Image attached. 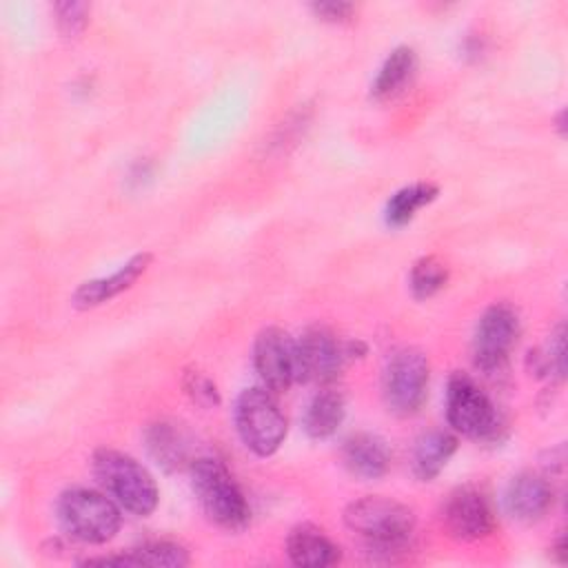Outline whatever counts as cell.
I'll use <instances>...</instances> for the list:
<instances>
[{"mask_svg": "<svg viewBox=\"0 0 568 568\" xmlns=\"http://www.w3.org/2000/svg\"><path fill=\"white\" fill-rule=\"evenodd\" d=\"M182 388L191 397V402L202 408H215L222 402L215 382L204 371L186 368L182 375Z\"/></svg>", "mask_w": 568, "mask_h": 568, "instance_id": "obj_24", "label": "cell"}, {"mask_svg": "<svg viewBox=\"0 0 568 568\" xmlns=\"http://www.w3.org/2000/svg\"><path fill=\"white\" fill-rule=\"evenodd\" d=\"M368 346L362 342V339H346L344 342V355H346V362H353V359H362L366 355Z\"/></svg>", "mask_w": 568, "mask_h": 568, "instance_id": "obj_27", "label": "cell"}, {"mask_svg": "<svg viewBox=\"0 0 568 568\" xmlns=\"http://www.w3.org/2000/svg\"><path fill=\"white\" fill-rule=\"evenodd\" d=\"M346 402L337 388L324 386L306 406L304 413V430L313 439L331 437L344 422Z\"/></svg>", "mask_w": 568, "mask_h": 568, "instance_id": "obj_20", "label": "cell"}, {"mask_svg": "<svg viewBox=\"0 0 568 568\" xmlns=\"http://www.w3.org/2000/svg\"><path fill=\"white\" fill-rule=\"evenodd\" d=\"M342 462L353 477L379 479L390 464L386 442L373 433H355L342 444Z\"/></svg>", "mask_w": 568, "mask_h": 568, "instance_id": "obj_15", "label": "cell"}, {"mask_svg": "<svg viewBox=\"0 0 568 568\" xmlns=\"http://www.w3.org/2000/svg\"><path fill=\"white\" fill-rule=\"evenodd\" d=\"M253 366L273 393H284L295 382V342L280 326H266L257 333L253 346Z\"/></svg>", "mask_w": 568, "mask_h": 568, "instance_id": "obj_10", "label": "cell"}, {"mask_svg": "<svg viewBox=\"0 0 568 568\" xmlns=\"http://www.w3.org/2000/svg\"><path fill=\"white\" fill-rule=\"evenodd\" d=\"M91 7L87 2H55V24L64 38H78L89 24Z\"/></svg>", "mask_w": 568, "mask_h": 568, "instance_id": "obj_25", "label": "cell"}, {"mask_svg": "<svg viewBox=\"0 0 568 568\" xmlns=\"http://www.w3.org/2000/svg\"><path fill=\"white\" fill-rule=\"evenodd\" d=\"M446 282H448V266L439 257H435V255L419 257L413 264L410 275H408L410 293L417 300L433 297L435 293H439L446 286Z\"/></svg>", "mask_w": 568, "mask_h": 568, "instance_id": "obj_22", "label": "cell"}, {"mask_svg": "<svg viewBox=\"0 0 568 568\" xmlns=\"http://www.w3.org/2000/svg\"><path fill=\"white\" fill-rule=\"evenodd\" d=\"M564 328L559 326L548 344L544 348H537L535 353L530 351V357L528 362L532 364V373L535 375H544V377H557L561 379L564 377Z\"/></svg>", "mask_w": 568, "mask_h": 568, "instance_id": "obj_23", "label": "cell"}, {"mask_svg": "<svg viewBox=\"0 0 568 568\" xmlns=\"http://www.w3.org/2000/svg\"><path fill=\"white\" fill-rule=\"evenodd\" d=\"M439 189L430 182H415L410 186L399 189L393 193L384 209V220L388 226H404L408 224L419 209L428 206L437 197Z\"/></svg>", "mask_w": 568, "mask_h": 568, "instance_id": "obj_21", "label": "cell"}, {"mask_svg": "<svg viewBox=\"0 0 568 568\" xmlns=\"http://www.w3.org/2000/svg\"><path fill=\"white\" fill-rule=\"evenodd\" d=\"M552 497V486L546 477L524 470L510 479L504 501L510 517L530 524L541 519L550 510Z\"/></svg>", "mask_w": 568, "mask_h": 568, "instance_id": "obj_13", "label": "cell"}, {"mask_svg": "<svg viewBox=\"0 0 568 568\" xmlns=\"http://www.w3.org/2000/svg\"><path fill=\"white\" fill-rule=\"evenodd\" d=\"M313 13L324 20V22H348L355 13V4L342 2V0H331V2H315L311 4Z\"/></svg>", "mask_w": 568, "mask_h": 568, "instance_id": "obj_26", "label": "cell"}, {"mask_svg": "<svg viewBox=\"0 0 568 568\" xmlns=\"http://www.w3.org/2000/svg\"><path fill=\"white\" fill-rule=\"evenodd\" d=\"M417 71V53L413 47H395L384 64L377 71V78L371 87V95L375 100H390L404 91V87L413 80Z\"/></svg>", "mask_w": 568, "mask_h": 568, "instance_id": "obj_19", "label": "cell"}, {"mask_svg": "<svg viewBox=\"0 0 568 568\" xmlns=\"http://www.w3.org/2000/svg\"><path fill=\"white\" fill-rule=\"evenodd\" d=\"M58 521L67 535L84 544H104L115 537L122 524L120 506L104 493L69 488L55 504Z\"/></svg>", "mask_w": 568, "mask_h": 568, "instance_id": "obj_4", "label": "cell"}, {"mask_svg": "<svg viewBox=\"0 0 568 568\" xmlns=\"http://www.w3.org/2000/svg\"><path fill=\"white\" fill-rule=\"evenodd\" d=\"M446 417L457 433L473 439H493L501 428L490 397L464 373H455L448 379Z\"/></svg>", "mask_w": 568, "mask_h": 568, "instance_id": "obj_7", "label": "cell"}, {"mask_svg": "<svg viewBox=\"0 0 568 568\" xmlns=\"http://www.w3.org/2000/svg\"><path fill=\"white\" fill-rule=\"evenodd\" d=\"M286 555L302 568H326L339 561V546L317 526L300 524L286 537Z\"/></svg>", "mask_w": 568, "mask_h": 568, "instance_id": "obj_14", "label": "cell"}, {"mask_svg": "<svg viewBox=\"0 0 568 568\" xmlns=\"http://www.w3.org/2000/svg\"><path fill=\"white\" fill-rule=\"evenodd\" d=\"M189 552L173 541H149L138 548H131L124 555H109L87 559V564H102V566H151V568H182L186 566Z\"/></svg>", "mask_w": 568, "mask_h": 568, "instance_id": "obj_17", "label": "cell"}, {"mask_svg": "<svg viewBox=\"0 0 568 568\" xmlns=\"http://www.w3.org/2000/svg\"><path fill=\"white\" fill-rule=\"evenodd\" d=\"M151 260H153L151 253H146V251L138 253L131 260H126L109 277H95V280L80 284L71 295V304L80 311H87V308H95V306L118 297L120 293L129 291L146 273Z\"/></svg>", "mask_w": 568, "mask_h": 568, "instance_id": "obj_12", "label": "cell"}, {"mask_svg": "<svg viewBox=\"0 0 568 568\" xmlns=\"http://www.w3.org/2000/svg\"><path fill=\"white\" fill-rule=\"evenodd\" d=\"M444 526L459 541H477L493 532L495 517L486 495L475 486L455 488L444 504Z\"/></svg>", "mask_w": 568, "mask_h": 568, "instance_id": "obj_11", "label": "cell"}, {"mask_svg": "<svg viewBox=\"0 0 568 568\" xmlns=\"http://www.w3.org/2000/svg\"><path fill=\"white\" fill-rule=\"evenodd\" d=\"M457 450V437L448 430H430L422 435L413 448V475L419 481H433Z\"/></svg>", "mask_w": 568, "mask_h": 568, "instance_id": "obj_18", "label": "cell"}, {"mask_svg": "<svg viewBox=\"0 0 568 568\" xmlns=\"http://www.w3.org/2000/svg\"><path fill=\"white\" fill-rule=\"evenodd\" d=\"M91 468L104 493L126 513L146 517L158 508V484L151 473L131 455L113 448H98L93 453Z\"/></svg>", "mask_w": 568, "mask_h": 568, "instance_id": "obj_2", "label": "cell"}, {"mask_svg": "<svg viewBox=\"0 0 568 568\" xmlns=\"http://www.w3.org/2000/svg\"><path fill=\"white\" fill-rule=\"evenodd\" d=\"M519 328V315L510 304L497 302L488 306L481 313L473 335L475 366L484 373L499 371L517 344Z\"/></svg>", "mask_w": 568, "mask_h": 568, "instance_id": "obj_8", "label": "cell"}, {"mask_svg": "<svg viewBox=\"0 0 568 568\" xmlns=\"http://www.w3.org/2000/svg\"><path fill=\"white\" fill-rule=\"evenodd\" d=\"M233 413L242 444L257 457H268L284 444L288 426L273 390L264 386L242 390Z\"/></svg>", "mask_w": 568, "mask_h": 568, "instance_id": "obj_5", "label": "cell"}, {"mask_svg": "<svg viewBox=\"0 0 568 568\" xmlns=\"http://www.w3.org/2000/svg\"><path fill=\"white\" fill-rule=\"evenodd\" d=\"M430 366L419 348L395 351L382 373V397L390 413L399 417L415 415L428 393Z\"/></svg>", "mask_w": 568, "mask_h": 568, "instance_id": "obj_6", "label": "cell"}, {"mask_svg": "<svg viewBox=\"0 0 568 568\" xmlns=\"http://www.w3.org/2000/svg\"><path fill=\"white\" fill-rule=\"evenodd\" d=\"M344 524L362 539L371 555L386 559L404 552L415 535V513L384 495H366L351 501L344 510Z\"/></svg>", "mask_w": 568, "mask_h": 568, "instance_id": "obj_1", "label": "cell"}, {"mask_svg": "<svg viewBox=\"0 0 568 568\" xmlns=\"http://www.w3.org/2000/svg\"><path fill=\"white\" fill-rule=\"evenodd\" d=\"M191 490L204 515L226 528L240 530L248 524L251 508L229 468L215 457H197L189 466Z\"/></svg>", "mask_w": 568, "mask_h": 568, "instance_id": "obj_3", "label": "cell"}, {"mask_svg": "<svg viewBox=\"0 0 568 568\" xmlns=\"http://www.w3.org/2000/svg\"><path fill=\"white\" fill-rule=\"evenodd\" d=\"M144 444L153 462L166 473L182 468L189 457V444L182 428L169 419L149 424L144 430Z\"/></svg>", "mask_w": 568, "mask_h": 568, "instance_id": "obj_16", "label": "cell"}, {"mask_svg": "<svg viewBox=\"0 0 568 568\" xmlns=\"http://www.w3.org/2000/svg\"><path fill=\"white\" fill-rule=\"evenodd\" d=\"M346 364L344 342L326 326H308L295 342V379L331 386Z\"/></svg>", "mask_w": 568, "mask_h": 568, "instance_id": "obj_9", "label": "cell"}]
</instances>
